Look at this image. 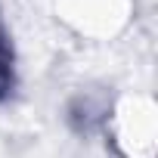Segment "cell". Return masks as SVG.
<instances>
[{"mask_svg": "<svg viewBox=\"0 0 158 158\" xmlns=\"http://www.w3.org/2000/svg\"><path fill=\"white\" fill-rule=\"evenodd\" d=\"M65 16L87 31H112L124 19V0H65Z\"/></svg>", "mask_w": 158, "mask_h": 158, "instance_id": "cell-2", "label": "cell"}, {"mask_svg": "<svg viewBox=\"0 0 158 158\" xmlns=\"http://www.w3.org/2000/svg\"><path fill=\"white\" fill-rule=\"evenodd\" d=\"M118 143L130 158H152L155 152V106L146 96L124 99L118 109Z\"/></svg>", "mask_w": 158, "mask_h": 158, "instance_id": "cell-1", "label": "cell"}]
</instances>
